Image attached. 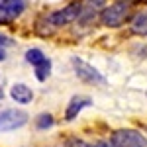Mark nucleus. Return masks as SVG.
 Wrapping results in <instances>:
<instances>
[{
    "mask_svg": "<svg viewBox=\"0 0 147 147\" xmlns=\"http://www.w3.org/2000/svg\"><path fill=\"white\" fill-rule=\"evenodd\" d=\"M73 67H75V73H77V77H79L82 82H88V84H106V79L102 77L100 73L96 71V69L88 65V63H84L82 59L79 57H73Z\"/></svg>",
    "mask_w": 147,
    "mask_h": 147,
    "instance_id": "nucleus-3",
    "label": "nucleus"
},
{
    "mask_svg": "<svg viewBox=\"0 0 147 147\" xmlns=\"http://www.w3.org/2000/svg\"><path fill=\"white\" fill-rule=\"evenodd\" d=\"M112 143L116 147H147L145 137L136 129H118V131H114Z\"/></svg>",
    "mask_w": 147,
    "mask_h": 147,
    "instance_id": "nucleus-4",
    "label": "nucleus"
},
{
    "mask_svg": "<svg viewBox=\"0 0 147 147\" xmlns=\"http://www.w3.org/2000/svg\"><path fill=\"white\" fill-rule=\"evenodd\" d=\"M71 147H96V145H90V143H86V141H79V139H75Z\"/></svg>",
    "mask_w": 147,
    "mask_h": 147,
    "instance_id": "nucleus-13",
    "label": "nucleus"
},
{
    "mask_svg": "<svg viewBox=\"0 0 147 147\" xmlns=\"http://www.w3.org/2000/svg\"><path fill=\"white\" fill-rule=\"evenodd\" d=\"M96 147H116L114 143H106V141H100V143H96Z\"/></svg>",
    "mask_w": 147,
    "mask_h": 147,
    "instance_id": "nucleus-15",
    "label": "nucleus"
},
{
    "mask_svg": "<svg viewBox=\"0 0 147 147\" xmlns=\"http://www.w3.org/2000/svg\"><path fill=\"white\" fill-rule=\"evenodd\" d=\"M131 32L137 35H147V14H137L131 22Z\"/></svg>",
    "mask_w": 147,
    "mask_h": 147,
    "instance_id": "nucleus-11",
    "label": "nucleus"
},
{
    "mask_svg": "<svg viewBox=\"0 0 147 147\" xmlns=\"http://www.w3.org/2000/svg\"><path fill=\"white\" fill-rule=\"evenodd\" d=\"M28 124V114L22 110H2L0 112V131H12V129H18L22 125Z\"/></svg>",
    "mask_w": 147,
    "mask_h": 147,
    "instance_id": "nucleus-5",
    "label": "nucleus"
},
{
    "mask_svg": "<svg viewBox=\"0 0 147 147\" xmlns=\"http://www.w3.org/2000/svg\"><path fill=\"white\" fill-rule=\"evenodd\" d=\"M26 61L34 65L37 80L43 82V80L49 77V73H51V61L43 55L41 49H28V51H26Z\"/></svg>",
    "mask_w": 147,
    "mask_h": 147,
    "instance_id": "nucleus-2",
    "label": "nucleus"
},
{
    "mask_svg": "<svg viewBox=\"0 0 147 147\" xmlns=\"http://www.w3.org/2000/svg\"><path fill=\"white\" fill-rule=\"evenodd\" d=\"M10 96L16 102H20V104H30V102L34 100V92H32V88H30V86H26V84H22V82L12 84Z\"/></svg>",
    "mask_w": 147,
    "mask_h": 147,
    "instance_id": "nucleus-10",
    "label": "nucleus"
},
{
    "mask_svg": "<svg viewBox=\"0 0 147 147\" xmlns=\"http://www.w3.org/2000/svg\"><path fill=\"white\" fill-rule=\"evenodd\" d=\"M53 122H55L53 116L43 112V114H39V116L35 118V127H37V129H49V127L53 125Z\"/></svg>",
    "mask_w": 147,
    "mask_h": 147,
    "instance_id": "nucleus-12",
    "label": "nucleus"
},
{
    "mask_svg": "<svg viewBox=\"0 0 147 147\" xmlns=\"http://www.w3.org/2000/svg\"><path fill=\"white\" fill-rule=\"evenodd\" d=\"M92 104V98L90 96H82V94H77V96H73L71 98V102H69L67 106V112H65V120H75L77 116H79V112L82 110V108H86V106H90Z\"/></svg>",
    "mask_w": 147,
    "mask_h": 147,
    "instance_id": "nucleus-8",
    "label": "nucleus"
},
{
    "mask_svg": "<svg viewBox=\"0 0 147 147\" xmlns=\"http://www.w3.org/2000/svg\"><path fill=\"white\" fill-rule=\"evenodd\" d=\"M12 39H8V37H4V35H0V45H10Z\"/></svg>",
    "mask_w": 147,
    "mask_h": 147,
    "instance_id": "nucleus-14",
    "label": "nucleus"
},
{
    "mask_svg": "<svg viewBox=\"0 0 147 147\" xmlns=\"http://www.w3.org/2000/svg\"><path fill=\"white\" fill-rule=\"evenodd\" d=\"M79 16H80V2H73V4H69L67 8L53 12L47 18V22L51 24L53 28H61V26H67V24L79 20Z\"/></svg>",
    "mask_w": 147,
    "mask_h": 147,
    "instance_id": "nucleus-6",
    "label": "nucleus"
},
{
    "mask_svg": "<svg viewBox=\"0 0 147 147\" xmlns=\"http://www.w3.org/2000/svg\"><path fill=\"white\" fill-rule=\"evenodd\" d=\"M127 16H129V4L124 2V0H118V2H114L112 6L102 10L100 20L108 28H118V26H122L125 22Z\"/></svg>",
    "mask_w": 147,
    "mask_h": 147,
    "instance_id": "nucleus-1",
    "label": "nucleus"
},
{
    "mask_svg": "<svg viewBox=\"0 0 147 147\" xmlns=\"http://www.w3.org/2000/svg\"><path fill=\"white\" fill-rule=\"evenodd\" d=\"M24 0H0V24L14 22L24 12Z\"/></svg>",
    "mask_w": 147,
    "mask_h": 147,
    "instance_id": "nucleus-7",
    "label": "nucleus"
},
{
    "mask_svg": "<svg viewBox=\"0 0 147 147\" xmlns=\"http://www.w3.org/2000/svg\"><path fill=\"white\" fill-rule=\"evenodd\" d=\"M104 2H106V0H80V16H79V20H84V22L92 20V18L104 8Z\"/></svg>",
    "mask_w": 147,
    "mask_h": 147,
    "instance_id": "nucleus-9",
    "label": "nucleus"
},
{
    "mask_svg": "<svg viewBox=\"0 0 147 147\" xmlns=\"http://www.w3.org/2000/svg\"><path fill=\"white\" fill-rule=\"evenodd\" d=\"M6 59V51H4V45H0V61Z\"/></svg>",
    "mask_w": 147,
    "mask_h": 147,
    "instance_id": "nucleus-16",
    "label": "nucleus"
}]
</instances>
